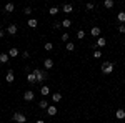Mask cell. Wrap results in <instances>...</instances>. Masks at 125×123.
Returning a JSON list of instances; mask_svg holds the SVG:
<instances>
[{"instance_id": "5", "label": "cell", "mask_w": 125, "mask_h": 123, "mask_svg": "<svg viewBox=\"0 0 125 123\" xmlns=\"http://www.w3.org/2000/svg\"><path fill=\"white\" fill-rule=\"evenodd\" d=\"M33 98H35V93H33L32 90H27V92L23 93V100H25V102H33Z\"/></svg>"}, {"instance_id": "31", "label": "cell", "mask_w": 125, "mask_h": 123, "mask_svg": "<svg viewBox=\"0 0 125 123\" xmlns=\"http://www.w3.org/2000/svg\"><path fill=\"white\" fill-rule=\"evenodd\" d=\"M85 9H87V10H94V9H95V5L88 2V3H85Z\"/></svg>"}, {"instance_id": "27", "label": "cell", "mask_w": 125, "mask_h": 123, "mask_svg": "<svg viewBox=\"0 0 125 123\" xmlns=\"http://www.w3.org/2000/svg\"><path fill=\"white\" fill-rule=\"evenodd\" d=\"M77 38L78 40H83V38H85V32H83V30H78L77 32Z\"/></svg>"}, {"instance_id": "37", "label": "cell", "mask_w": 125, "mask_h": 123, "mask_svg": "<svg viewBox=\"0 0 125 123\" xmlns=\"http://www.w3.org/2000/svg\"><path fill=\"white\" fill-rule=\"evenodd\" d=\"M0 30H2V23H0Z\"/></svg>"}, {"instance_id": "3", "label": "cell", "mask_w": 125, "mask_h": 123, "mask_svg": "<svg viewBox=\"0 0 125 123\" xmlns=\"http://www.w3.org/2000/svg\"><path fill=\"white\" fill-rule=\"evenodd\" d=\"M12 120L17 122V123H25V122H27V116H25L23 113H20V112H17V113H13Z\"/></svg>"}, {"instance_id": "20", "label": "cell", "mask_w": 125, "mask_h": 123, "mask_svg": "<svg viewBox=\"0 0 125 123\" xmlns=\"http://www.w3.org/2000/svg\"><path fill=\"white\" fill-rule=\"evenodd\" d=\"M117 20H118L120 23H125V12H118V13H117Z\"/></svg>"}, {"instance_id": "25", "label": "cell", "mask_w": 125, "mask_h": 123, "mask_svg": "<svg viewBox=\"0 0 125 123\" xmlns=\"http://www.w3.org/2000/svg\"><path fill=\"white\" fill-rule=\"evenodd\" d=\"M92 55H94V58H102L104 53H102V50H94V53H92Z\"/></svg>"}, {"instance_id": "14", "label": "cell", "mask_w": 125, "mask_h": 123, "mask_svg": "<svg viewBox=\"0 0 125 123\" xmlns=\"http://www.w3.org/2000/svg\"><path fill=\"white\" fill-rule=\"evenodd\" d=\"M115 116L118 118V120H124V118H125V110H124V108H118V110L115 112Z\"/></svg>"}, {"instance_id": "29", "label": "cell", "mask_w": 125, "mask_h": 123, "mask_svg": "<svg viewBox=\"0 0 125 123\" xmlns=\"http://www.w3.org/2000/svg\"><path fill=\"white\" fill-rule=\"evenodd\" d=\"M20 55H22V58H25V60H27V58H30V52H27V50H25V52H22Z\"/></svg>"}, {"instance_id": "30", "label": "cell", "mask_w": 125, "mask_h": 123, "mask_svg": "<svg viewBox=\"0 0 125 123\" xmlns=\"http://www.w3.org/2000/svg\"><path fill=\"white\" fill-rule=\"evenodd\" d=\"M68 38H70V35H68V33H63V35H62V42L68 43Z\"/></svg>"}, {"instance_id": "12", "label": "cell", "mask_w": 125, "mask_h": 123, "mask_svg": "<svg viewBox=\"0 0 125 123\" xmlns=\"http://www.w3.org/2000/svg\"><path fill=\"white\" fill-rule=\"evenodd\" d=\"M13 9H15V5H13L12 2H9V3H5V7H3V12H7V13H12V12H13Z\"/></svg>"}, {"instance_id": "21", "label": "cell", "mask_w": 125, "mask_h": 123, "mask_svg": "<svg viewBox=\"0 0 125 123\" xmlns=\"http://www.w3.org/2000/svg\"><path fill=\"white\" fill-rule=\"evenodd\" d=\"M114 5H115L114 0H105V2H104V7H105V9H114Z\"/></svg>"}, {"instance_id": "16", "label": "cell", "mask_w": 125, "mask_h": 123, "mask_svg": "<svg viewBox=\"0 0 125 123\" xmlns=\"http://www.w3.org/2000/svg\"><path fill=\"white\" fill-rule=\"evenodd\" d=\"M27 23H29L30 28H37V25H39V20H37V19H29V22H27Z\"/></svg>"}, {"instance_id": "4", "label": "cell", "mask_w": 125, "mask_h": 123, "mask_svg": "<svg viewBox=\"0 0 125 123\" xmlns=\"http://www.w3.org/2000/svg\"><path fill=\"white\" fill-rule=\"evenodd\" d=\"M17 32H19V27L15 23H10L9 27H7V33L9 35H17Z\"/></svg>"}, {"instance_id": "1", "label": "cell", "mask_w": 125, "mask_h": 123, "mask_svg": "<svg viewBox=\"0 0 125 123\" xmlns=\"http://www.w3.org/2000/svg\"><path fill=\"white\" fill-rule=\"evenodd\" d=\"M100 68H102V73H105V75H108V73H112V72H114V68H115V65H114V62H104Z\"/></svg>"}, {"instance_id": "10", "label": "cell", "mask_w": 125, "mask_h": 123, "mask_svg": "<svg viewBox=\"0 0 125 123\" xmlns=\"http://www.w3.org/2000/svg\"><path fill=\"white\" fill-rule=\"evenodd\" d=\"M40 95H42V96H48V95H50V88H48L47 85H42L40 86Z\"/></svg>"}, {"instance_id": "38", "label": "cell", "mask_w": 125, "mask_h": 123, "mask_svg": "<svg viewBox=\"0 0 125 123\" xmlns=\"http://www.w3.org/2000/svg\"><path fill=\"white\" fill-rule=\"evenodd\" d=\"M124 47H125V40H124Z\"/></svg>"}, {"instance_id": "18", "label": "cell", "mask_w": 125, "mask_h": 123, "mask_svg": "<svg viewBox=\"0 0 125 123\" xmlns=\"http://www.w3.org/2000/svg\"><path fill=\"white\" fill-rule=\"evenodd\" d=\"M60 100H62V93H60V92H57V93L52 95V102H53V103H58Z\"/></svg>"}, {"instance_id": "23", "label": "cell", "mask_w": 125, "mask_h": 123, "mask_svg": "<svg viewBox=\"0 0 125 123\" xmlns=\"http://www.w3.org/2000/svg\"><path fill=\"white\" fill-rule=\"evenodd\" d=\"M62 10H63L65 13H70V12L73 10V7H72V3H65V5L62 7Z\"/></svg>"}, {"instance_id": "36", "label": "cell", "mask_w": 125, "mask_h": 123, "mask_svg": "<svg viewBox=\"0 0 125 123\" xmlns=\"http://www.w3.org/2000/svg\"><path fill=\"white\" fill-rule=\"evenodd\" d=\"M35 123H45V122H43V120H37Z\"/></svg>"}, {"instance_id": "32", "label": "cell", "mask_w": 125, "mask_h": 123, "mask_svg": "<svg viewBox=\"0 0 125 123\" xmlns=\"http://www.w3.org/2000/svg\"><path fill=\"white\" fill-rule=\"evenodd\" d=\"M23 13H25V15H32V9H30V7H25V9H23Z\"/></svg>"}, {"instance_id": "22", "label": "cell", "mask_w": 125, "mask_h": 123, "mask_svg": "<svg viewBox=\"0 0 125 123\" xmlns=\"http://www.w3.org/2000/svg\"><path fill=\"white\" fill-rule=\"evenodd\" d=\"M39 106L42 108V110H47V108L50 106V105H48V102H47V100H40V102H39Z\"/></svg>"}, {"instance_id": "8", "label": "cell", "mask_w": 125, "mask_h": 123, "mask_svg": "<svg viewBox=\"0 0 125 123\" xmlns=\"http://www.w3.org/2000/svg\"><path fill=\"white\" fill-rule=\"evenodd\" d=\"M5 82H7V83H13V82H15V75H13L12 70L7 72V75H5Z\"/></svg>"}, {"instance_id": "7", "label": "cell", "mask_w": 125, "mask_h": 123, "mask_svg": "<svg viewBox=\"0 0 125 123\" xmlns=\"http://www.w3.org/2000/svg\"><path fill=\"white\" fill-rule=\"evenodd\" d=\"M7 53H9V57H10V58H17V57L20 55L19 48H15V47H12V48L9 50V52H7Z\"/></svg>"}, {"instance_id": "13", "label": "cell", "mask_w": 125, "mask_h": 123, "mask_svg": "<svg viewBox=\"0 0 125 123\" xmlns=\"http://www.w3.org/2000/svg\"><path fill=\"white\" fill-rule=\"evenodd\" d=\"M90 33H92L94 37H100V33H102V28H100V27H92Z\"/></svg>"}, {"instance_id": "11", "label": "cell", "mask_w": 125, "mask_h": 123, "mask_svg": "<svg viewBox=\"0 0 125 123\" xmlns=\"http://www.w3.org/2000/svg\"><path fill=\"white\" fill-rule=\"evenodd\" d=\"M27 82H29V83H32V85H33V83H37V76H35V73H33V72H30L29 75H27Z\"/></svg>"}, {"instance_id": "15", "label": "cell", "mask_w": 125, "mask_h": 123, "mask_svg": "<svg viewBox=\"0 0 125 123\" xmlns=\"http://www.w3.org/2000/svg\"><path fill=\"white\" fill-rule=\"evenodd\" d=\"M9 62H10L9 53H0V63H9Z\"/></svg>"}, {"instance_id": "17", "label": "cell", "mask_w": 125, "mask_h": 123, "mask_svg": "<svg viewBox=\"0 0 125 123\" xmlns=\"http://www.w3.org/2000/svg\"><path fill=\"white\" fill-rule=\"evenodd\" d=\"M57 112H58L57 106H48V108H47V113L50 115V116H55V115H57Z\"/></svg>"}, {"instance_id": "9", "label": "cell", "mask_w": 125, "mask_h": 123, "mask_svg": "<svg viewBox=\"0 0 125 123\" xmlns=\"http://www.w3.org/2000/svg\"><path fill=\"white\" fill-rule=\"evenodd\" d=\"M43 66H45V70L53 68V60H52V58H45V60H43Z\"/></svg>"}, {"instance_id": "6", "label": "cell", "mask_w": 125, "mask_h": 123, "mask_svg": "<svg viewBox=\"0 0 125 123\" xmlns=\"http://www.w3.org/2000/svg\"><path fill=\"white\" fill-rule=\"evenodd\" d=\"M105 45H107V38H104V37H98V38H97V42H95V47L98 48V50H100L102 47H105Z\"/></svg>"}, {"instance_id": "26", "label": "cell", "mask_w": 125, "mask_h": 123, "mask_svg": "<svg viewBox=\"0 0 125 123\" xmlns=\"http://www.w3.org/2000/svg\"><path fill=\"white\" fill-rule=\"evenodd\" d=\"M45 50H47V52H52V50H53V43H52V42H45Z\"/></svg>"}, {"instance_id": "35", "label": "cell", "mask_w": 125, "mask_h": 123, "mask_svg": "<svg viewBox=\"0 0 125 123\" xmlns=\"http://www.w3.org/2000/svg\"><path fill=\"white\" fill-rule=\"evenodd\" d=\"M5 37V32H3V30H0V38H3Z\"/></svg>"}, {"instance_id": "33", "label": "cell", "mask_w": 125, "mask_h": 123, "mask_svg": "<svg viewBox=\"0 0 125 123\" xmlns=\"http://www.w3.org/2000/svg\"><path fill=\"white\" fill-rule=\"evenodd\" d=\"M118 32H120V33H125V23H120V25H118Z\"/></svg>"}, {"instance_id": "34", "label": "cell", "mask_w": 125, "mask_h": 123, "mask_svg": "<svg viewBox=\"0 0 125 123\" xmlns=\"http://www.w3.org/2000/svg\"><path fill=\"white\" fill-rule=\"evenodd\" d=\"M60 27H62V22H55L53 23V28H60Z\"/></svg>"}, {"instance_id": "19", "label": "cell", "mask_w": 125, "mask_h": 123, "mask_svg": "<svg viewBox=\"0 0 125 123\" xmlns=\"http://www.w3.org/2000/svg\"><path fill=\"white\" fill-rule=\"evenodd\" d=\"M62 27H63V28L72 27V20H70V19H63V20H62Z\"/></svg>"}, {"instance_id": "24", "label": "cell", "mask_w": 125, "mask_h": 123, "mask_svg": "<svg viewBox=\"0 0 125 123\" xmlns=\"http://www.w3.org/2000/svg\"><path fill=\"white\" fill-rule=\"evenodd\" d=\"M48 13L52 15V17H55L58 13V7H50V10H48Z\"/></svg>"}, {"instance_id": "2", "label": "cell", "mask_w": 125, "mask_h": 123, "mask_svg": "<svg viewBox=\"0 0 125 123\" xmlns=\"http://www.w3.org/2000/svg\"><path fill=\"white\" fill-rule=\"evenodd\" d=\"M33 73H35V76H37V83H39V82H43V80L47 78V70L35 68V70H33Z\"/></svg>"}, {"instance_id": "28", "label": "cell", "mask_w": 125, "mask_h": 123, "mask_svg": "<svg viewBox=\"0 0 125 123\" xmlns=\"http://www.w3.org/2000/svg\"><path fill=\"white\" fill-rule=\"evenodd\" d=\"M73 50H75V43L68 42V43H67V52H73Z\"/></svg>"}]
</instances>
